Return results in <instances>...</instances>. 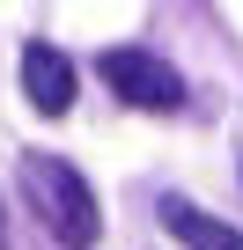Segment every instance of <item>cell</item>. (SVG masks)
Listing matches in <instances>:
<instances>
[{"label":"cell","instance_id":"2","mask_svg":"<svg viewBox=\"0 0 243 250\" xmlns=\"http://www.w3.org/2000/svg\"><path fill=\"white\" fill-rule=\"evenodd\" d=\"M96 74H103V88H110L118 103H133V110H184V74H177L170 59H155V52L110 44V52L96 59Z\"/></svg>","mask_w":243,"mask_h":250},{"label":"cell","instance_id":"3","mask_svg":"<svg viewBox=\"0 0 243 250\" xmlns=\"http://www.w3.org/2000/svg\"><path fill=\"white\" fill-rule=\"evenodd\" d=\"M74 88H81V81H74V59H66L59 44H44V37H37V44H22V96H30L44 118L74 110Z\"/></svg>","mask_w":243,"mask_h":250},{"label":"cell","instance_id":"1","mask_svg":"<svg viewBox=\"0 0 243 250\" xmlns=\"http://www.w3.org/2000/svg\"><path fill=\"white\" fill-rule=\"evenodd\" d=\"M15 177H22V199H30V213L44 221V235H52L59 250H96L103 213H96V191L81 184V169H74V162H59V155L30 147Z\"/></svg>","mask_w":243,"mask_h":250},{"label":"cell","instance_id":"4","mask_svg":"<svg viewBox=\"0 0 243 250\" xmlns=\"http://www.w3.org/2000/svg\"><path fill=\"white\" fill-rule=\"evenodd\" d=\"M155 221L184 243V250H243V235L221 221V213H206V206H192V199H162L155 206Z\"/></svg>","mask_w":243,"mask_h":250},{"label":"cell","instance_id":"5","mask_svg":"<svg viewBox=\"0 0 243 250\" xmlns=\"http://www.w3.org/2000/svg\"><path fill=\"white\" fill-rule=\"evenodd\" d=\"M0 250H8V213H0Z\"/></svg>","mask_w":243,"mask_h":250}]
</instances>
